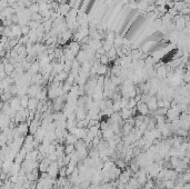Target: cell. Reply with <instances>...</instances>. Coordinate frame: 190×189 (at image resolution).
I'll use <instances>...</instances> for the list:
<instances>
[{
    "label": "cell",
    "instance_id": "6da1fadb",
    "mask_svg": "<svg viewBox=\"0 0 190 189\" xmlns=\"http://www.w3.org/2000/svg\"><path fill=\"white\" fill-rule=\"evenodd\" d=\"M130 176H131V171H130V170H128V171H125V172H121V174H120V176H119L120 183H129Z\"/></svg>",
    "mask_w": 190,
    "mask_h": 189
},
{
    "label": "cell",
    "instance_id": "7a4b0ae2",
    "mask_svg": "<svg viewBox=\"0 0 190 189\" xmlns=\"http://www.w3.org/2000/svg\"><path fill=\"white\" fill-rule=\"evenodd\" d=\"M117 165H118L119 168H124V167H125V161L118 160V161H117Z\"/></svg>",
    "mask_w": 190,
    "mask_h": 189
}]
</instances>
